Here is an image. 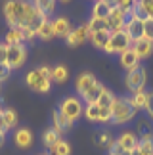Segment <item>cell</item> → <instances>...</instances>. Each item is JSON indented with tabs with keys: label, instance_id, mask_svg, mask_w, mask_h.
I'll return each instance as SVG.
<instances>
[{
	"label": "cell",
	"instance_id": "1",
	"mask_svg": "<svg viewBox=\"0 0 153 155\" xmlns=\"http://www.w3.org/2000/svg\"><path fill=\"white\" fill-rule=\"evenodd\" d=\"M37 14L38 10L31 0H8L4 4V15L6 21L10 23V29L27 27Z\"/></svg>",
	"mask_w": 153,
	"mask_h": 155
},
{
	"label": "cell",
	"instance_id": "2",
	"mask_svg": "<svg viewBox=\"0 0 153 155\" xmlns=\"http://www.w3.org/2000/svg\"><path fill=\"white\" fill-rule=\"evenodd\" d=\"M111 121L117 123V124H122V123H128L130 119L136 115V109L130 105L128 98H115L113 105H111Z\"/></svg>",
	"mask_w": 153,
	"mask_h": 155
},
{
	"label": "cell",
	"instance_id": "3",
	"mask_svg": "<svg viewBox=\"0 0 153 155\" xmlns=\"http://www.w3.org/2000/svg\"><path fill=\"white\" fill-rule=\"evenodd\" d=\"M132 46V40H130V37H128V33L126 31H119V33H111V38H109V42H107V46H105V52L107 54H121L125 52V50H128Z\"/></svg>",
	"mask_w": 153,
	"mask_h": 155
},
{
	"label": "cell",
	"instance_id": "4",
	"mask_svg": "<svg viewBox=\"0 0 153 155\" xmlns=\"http://www.w3.org/2000/svg\"><path fill=\"white\" fill-rule=\"evenodd\" d=\"M145 81H148V73H145V69L142 67V65H138V67H134V69L128 71V75H126V88L132 94H136L140 90H144Z\"/></svg>",
	"mask_w": 153,
	"mask_h": 155
},
{
	"label": "cell",
	"instance_id": "5",
	"mask_svg": "<svg viewBox=\"0 0 153 155\" xmlns=\"http://www.w3.org/2000/svg\"><path fill=\"white\" fill-rule=\"evenodd\" d=\"M25 59H27V48H25V44L8 46V61H6V65H8L10 69L21 67V65L25 63Z\"/></svg>",
	"mask_w": 153,
	"mask_h": 155
},
{
	"label": "cell",
	"instance_id": "6",
	"mask_svg": "<svg viewBox=\"0 0 153 155\" xmlns=\"http://www.w3.org/2000/svg\"><path fill=\"white\" fill-rule=\"evenodd\" d=\"M63 115H65L69 121H76L82 113H84V109H82V104L79 102L76 98H67V100H63V104H61V109H60Z\"/></svg>",
	"mask_w": 153,
	"mask_h": 155
},
{
	"label": "cell",
	"instance_id": "7",
	"mask_svg": "<svg viewBox=\"0 0 153 155\" xmlns=\"http://www.w3.org/2000/svg\"><path fill=\"white\" fill-rule=\"evenodd\" d=\"M27 84L33 88V90H37V92H50V86H52V81L48 79H42L38 73V69H33V71H29L27 73Z\"/></svg>",
	"mask_w": 153,
	"mask_h": 155
},
{
	"label": "cell",
	"instance_id": "8",
	"mask_svg": "<svg viewBox=\"0 0 153 155\" xmlns=\"http://www.w3.org/2000/svg\"><path fill=\"white\" fill-rule=\"evenodd\" d=\"M86 38H90V29H88V23H84V25H80V27L73 29L65 40H67V44H69V46H79V44L84 42Z\"/></svg>",
	"mask_w": 153,
	"mask_h": 155
},
{
	"label": "cell",
	"instance_id": "9",
	"mask_svg": "<svg viewBox=\"0 0 153 155\" xmlns=\"http://www.w3.org/2000/svg\"><path fill=\"white\" fill-rule=\"evenodd\" d=\"M121 65L126 71H130V69H134V67L140 65V56H138V52L134 50V46H130L128 50H125L121 54Z\"/></svg>",
	"mask_w": 153,
	"mask_h": 155
},
{
	"label": "cell",
	"instance_id": "10",
	"mask_svg": "<svg viewBox=\"0 0 153 155\" xmlns=\"http://www.w3.org/2000/svg\"><path fill=\"white\" fill-rule=\"evenodd\" d=\"M117 142H119V146L122 147V151L128 153V155H132L134 151L138 150V138H136V134H132V132H125V134H121Z\"/></svg>",
	"mask_w": 153,
	"mask_h": 155
},
{
	"label": "cell",
	"instance_id": "11",
	"mask_svg": "<svg viewBox=\"0 0 153 155\" xmlns=\"http://www.w3.org/2000/svg\"><path fill=\"white\" fill-rule=\"evenodd\" d=\"M52 27H54L56 37H63V38H67L69 33L73 31V27H71V23H69L67 17H56V19L52 21Z\"/></svg>",
	"mask_w": 153,
	"mask_h": 155
},
{
	"label": "cell",
	"instance_id": "12",
	"mask_svg": "<svg viewBox=\"0 0 153 155\" xmlns=\"http://www.w3.org/2000/svg\"><path fill=\"white\" fill-rule=\"evenodd\" d=\"M96 82H98V81H96V77L86 71V73H82L79 79H76V92H79L80 96H84V94L90 90V88L96 84Z\"/></svg>",
	"mask_w": 153,
	"mask_h": 155
},
{
	"label": "cell",
	"instance_id": "13",
	"mask_svg": "<svg viewBox=\"0 0 153 155\" xmlns=\"http://www.w3.org/2000/svg\"><path fill=\"white\" fill-rule=\"evenodd\" d=\"M126 33L128 37H130L132 44L136 42V40H140L144 37V21H138V19H130L126 23Z\"/></svg>",
	"mask_w": 153,
	"mask_h": 155
},
{
	"label": "cell",
	"instance_id": "14",
	"mask_svg": "<svg viewBox=\"0 0 153 155\" xmlns=\"http://www.w3.org/2000/svg\"><path fill=\"white\" fill-rule=\"evenodd\" d=\"M132 46H134V50L138 52L140 59H144V58H149V56H151V52H153V40L145 38V37H142L140 40H136V42H134Z\"/></svg>",
	"mask_w": 153,
	"mask_h": 155
},
{
	"label": "cell",
	"instance_id": "15",
	"mask_svg": "<svg viewBox=\"0 0 153 155\" xmlns=\"http://www.w3.org/2000/svg\"><path fill=\"white\" fill-rule=\"evenodd\" d=\"M14 142L17 147H29L33 144V132L29 128H17L14 134Z\"/></svg>",
	"mask_w": 153,
	"mask_h": 155
},
{
	"label": "cell",
	"instance_id": "16",
	"mask_svg": "<svg viewBox=\"0 0 153 155\" xmlns=\"http://www.w3.org/2000/svg\"><path fill=\"white\" fill-rule=\"evenodd\" d=\"M109 14H111V6L107 2H103V0H96V4H94V8H92V17L107 21Z\"/></svg>",
	"mask_w": 153,
	"mask_h": 155
},
{
	"label": "cell",
	"instance_id": "17",
	"mask_svg": "<svg viewBox=\"0 0 153 155\" xmlns=\"http://www.w3.org/2000/svg\"><path fill=\"white\" fill-rule=\"evenodd\" d=\"M52 119H54V128L57 130V132H65V130H69L71 128V121L63 115V113L57 109V111H54V115H52Z\"/></svg>",
	"mask_w": 153,
	"mask_h": 155
},
{
	"label": "cell",
	"instance_id": "18",
	"mask_svg": "<svg viewBox=\"0 0 153 155\" xmlns=\"http://www.w3.org/2000/svg\"><path fill=\"white\" fill-rule=\"evenodd\" d=\"M34 6H37V10L42 14L46 19L54 14V8H56V0H33Z\"/></svg>",
	"mask_w": 153,
	"mask_h": 155
},
{
	"label": "cell",
	"instance_id": "19",
	"mask_svg": "<svg viewBox=\"0 0 153 155\" xmlns=\"http://www.w3.org/2000/svg\"><path fill=\"white\" fill-rule=\"evenodd\" d=\"M103 90H105V86H103V84H99V82H96V84H94V86H92L82 98H84V102H86V104H98V100H99V96H102V92H103Z\"/></svg>",
	"mask_w": 153,
	"mask_h": 155
},
{
	"label": "cell",
	"instance_id": "20",
	"mask_svg": "<svg viewBox=\"0 0 153 155\" xmlns=\"http://www.w3.org/2000/svg\"><path fill=\"white\" fill-rule=\"evenodd\" d=\"M109 38H111V31H99V33L90 35V40L96 48H105L107 42H109Z\"/></svg>",
	"mask_w": 153,
	"mask_h": 155
},
{
	"label": "cell",
	"instance_id": "21",
	"mask_svg": "<svg viewBox=\"0 0 153 155\" xmlns=\"http://www.w3.org/2000/svg\"><path fill=\"white\" fill-rule=\"evenodd\" d=\"M128 102H130V105L134 107V109H145V105H148V92H144V90H140L136 92L132 98H128Z\"/></svg>",
	"mask_w": 153,
	"mask_h": 155
},
{
	"label": "cell",
	"instance_id": "22",
	"mask_svg": "<svg viewBox=\"0 0 153 155\" xmlns=\"http://www.w3.org/2000/svg\"><path fill=\"white\" fill-rule=\"evenodd\" d=\"M130 14H132V19H138V21H145L149 19V14L148 10H145V6L140 2V0H136V4L130 8Z\"/></svg>",
	"mask_w": 153,
	"mask_h": 155
},
{
	"label": "cell",
	"instance_id": "23",
	"mask_svg": "<svg viewBox=\"0 0 153 155\" xmlns=\"http://www.w3.org/2000/svg\"><path fill=\"white\" fill-rule=\"evenodd\" d=\"M61 140V132H57L56 128H50V130H46V132L42 134V142H44V146L46 147H54L56 146V142H60Z\"/></svg>",
	"mask_w": 153,
	"mask_h": 155
},
{
	"label": "cell",
	"instance_id": "24",
	"mask_svg": "<svg viewBox=\"0 0 153 155\" xmlns=\"http://www.w3.org/2000/svg\"><path fill=\"white\" fill-rule=\"evenodd\" d=\"M37 37H40L42 40H52V38L56 37V35H54V27H52V21L50 19H46L42 23V27L37 31Z\"/></svg>",
	"mask_w": 153,
	"mask_h": 155
},
{
	"label": "cell",
	"instance_id": "25",
	"mask_svg": "<svg viewBox=\"0 0 153 155\" xmlns=\"http://www.w3.org/2000/svg\"><path fill=\"white\" fill-rule=\"evenodd\" d=\"M69 79V71H67V67L65 65H57V67H54L52 69V81H56V82H65Z\"/></svg>",
	"mask_w": 153,
	"mask_h": 155
},
{
	"label": "cell",
	"instance_id": "26",
	"mask_svg": "<svg viewBox=\"0 0 153 155\" xmlns=\"http://www.w3.org/2000/svg\"><path fill=\"white\" fill-rule=\"evenodd\" d=\"M52 155H71V146H69V142L65 140H60L56 142V146L50 150Z\"/></svg>",
	"mask_w": 153,
	"mask_h": 155
},
{
	"label": "cell",
	"instance_id": "27",
	"mask_svg": "<svg viewBox=\"0 0 153 155\" xmlns=\"http://www.w3.org/2000/svg\"><path fill=\"white\" fill-rule=\"evenodd\" d=\"M88 29H90V35L99 33V31H109V29H107V21H105V19H96V17H92V19L88 21Z\"/></svg>",
	"mask_w": 153,
	"mask_h": 155
},
{
	"label": "cell",
	"instance_id": "28",
	"mask_svg": "<svg viewBox=\"0 0 153 155\" xmlns=\"http://www.w3.org/2000/svg\"><path fill=\"white\" fill-rule=\"evenodd\" d=\"M6 44L8 46H17V44H23V38L17 29H10L8 35H6Z\"/></svg>",
	"mask_w": 153,
	"mask_h": 155
},
{
	"label": "cell",
	"instance_id": "29",
	"mask_svg": "<svg viewBox=\"0 0 153 155\" xmlns=\"http://www.w3.org/2000/svg\"><path fill=\"white\" fill-rule=\"evenodd\" d=\"M113 102H115V96L107 90V88H105V90L102 92V96H99V100H98V105L99 107H109V109H111Z\"/></svg>",
	"mask_w": 153,
	"mask_h": 155
},
{
	"label": "cell",
	"instance_id": "30",
	"mask_svg": "<svg viewBox=\"0 0 153 155\" xmlns=\"http://www.w3.org/2000/svg\"><path fill=\"white\" fill-rule=\"evenodd\" d=\"M84 115H86V119H90V121H98L99 119V105L98 104H86Z\"/></svg>",
	"mask_w": 153,
	"mask_h": 155
},
{
	"label": "cell",
	"instance_id": "31",
	"mask_svg": "<svg viewBox=\"0 0 153 155\" xmlns=\"http://www.w3.org/2000/svg\"><path fill=\"white\" fill-rule=\"evenodd\" d=\"M2 117H4V123H6V127L11 128V127H15V123H17V115H15V111L14 109H4L2 111Z\"/></svg>",
	"mask_w": 153,
	"mask_h": 155
},
{
	"label": "cell",
	"instance_id": "32",
	"mask_svg": "<svg viewBox=\"0 0 153 155\" xmlns=\"http://www.w3.org/2000/svg\"><path fill=\"white\" fill-rule=\"evenodd\" d=\"M144 37L153 40V17H149V19L144 21Z\"/></svg>",
	"mask_w": 153,
	"mask_h": 155
},
{
	"label": "cell",
	"instance_id": "33",
	"mask_svg": "<svg viewBox=\"0 0 153 155\" xmlns=\"http://www.w3.org/2000/svg\"><path fill=\"white\" fill-rule=\"evenodd\" d=\"M111 117L113 115H111L109 107H99V119H98L99 123H107V121H111Z\"/></svg>",
	"mask_w": 153,
	"mask_h": 155
},
{
	"label": "cell",
	"instance_id": "34",
	"mask_svg": "<svg viewBox=\"0 0 153 155\" xmlns=\"http://www.w3.org/2000/svg\"><path fill=\"white\" fill-rule=\"evenodd\" d=\"M134 4H136V0H115V6L122 10H130Z\"/></svg>",
	"mask_w": 153,
	"mask_h": 155
},
{
	"label": "cell",
	"instance_id": "35",
	"mask_svg": "<svg viewBox=\"0 0 153 155\" xmlns=\"http://www.w3.org/2000/svg\"><path fill=\"white\" fill-rule=\"evenodd\" d=\"M8 61V44H0V65H6Z\"/></svg>",
	"mask_w": 153,
	"mask_h": 155
},
{
	"label": "cell",
	"instance_id": "36",
	"mask_svg": "<svg viewBox=\"0 0 153 155\" xmlns=\"http://www.w3.org/2000/svg\"><path fill=\"white\" fill-rule=\"evenodd\" d=\"M99 146H107V147H111V144H113V140H111V136L107 134V132H102L99 134V142H98Z\"/></svg>",
	"mask_w": 153,
	"mask_h": 155
},
{
	"label": "cell",
	"instance_id": "37",
	"mask_svg": "<svg viewBox=\"0 0 153 155\" xmlns=\"http://www.w3.org/2000/svg\"><path fill=\"white\" fill-rule=\"evenodd\" d=\"M38 73H40V77H42V79L52 81V69L48 67V65H42V67H38Z\"/></svg>",
	"mask_w": 153,
	"mask_h": 155
},
{
	"label": "cell",
	"instance_id": "38",
	"mask_svg": "<svg viewBox=\"0 0 153 155\" xmlns=\"http://www.w3.org/2000/svg\"><path fill=\"white\" fill-rule=\"evenodd\" d=\"M109 155H125V151H122V147L119 146V142H113L109 147Z\"/></svg>",
	"mask_w": 153,
	"mask_h": 155
},
{
	"label": "cell",
	"instance_id": "39",
	"mask_svg": "<svg viewBox=\"0 0 153 155\" xmlns=\"http://www.w3.org/2000/svg\"><path fill=\"white\" fill-rule=\"evenodd\" d=\"M10 73H11V69L8 67V65H0V82L8 79V77H10Z\"/></svg>",
	"mask_w": 153,
	"mask_h": 155
},
{
	"label": "cell",
	"instance_id": "40",
	"mask_svg": "<svg viewBox=\"0 0 153 155\" xmlns=\"http://www.w3.org/2000/svg\"><path fill=\"white\" fill-rule=\"evenodd\" d=\"M145 109H148V113L153 117V92L148 94V105H145Z\"/></svg>",
	"mask_w": 153,
	"mask_h": 155
},
{
	"label": "cell",
	"instance_id": "41",
	"mask_svg": "<svg viewBox=\"0 0 153 155\" xmlns=\"http://www.w3.org/2000/svg\"><path fill=\"white\" fill-rule=\"evenodd\" d=\"M2 111H4V109H2ZM8 130H10V128L6 127V123H4V117H2V113H0V132H4V134H6Z\"/></svg>",
	"mask_w": 153,
	"mask_h": 155
},
{
	"label": "cell",
	"instance_id": "42",
	"mask_svg": "<svg viewBox=\"0 0 153 155\" xmlns=\"http://www.w3.org/2000/svg\"><path fill=\"white\" fill-rule=\"evenodd\" d=\"M4 140H6V134H4V132H0V147H2V144H4Z\"/></svg>",
	"mask_w": 153,
	"mask_h": 155
},
{
	"label": "cell",
	"instance_id": "43",
	"mask_svg": "<svg viewBox=\"0 0 153 155\" xmlns=\"http://www.w3.org/2000/svg\"><path fill=\"white\" fill-rule=\"evenodd\" d=\"M61 2H69V0H61Z\"/></svg>",
	"mask_w": 153,
	"mask_h": 155
},
{
	"label": "cell",
	"instance_id": "44",
	"mask_svg": "<svg viewBox=\"0 0 153 155\" xmlns=\"http://www.w3.org/2000/svg\"><path fill=\"white\" fill-rule=\"evenodd\" d=\"M0 113H2V107H0Z\"/></svg>",
	"mask_w": 153,
	"mask_h": 155
},
{
	"label": "cell",
	"instance_id": "45",
	"mask_svg": "<svg viewBox=\"0 0 153 155\" xmlns=\"http://www.w3.org/2000/svg\"><path fill=\"white\" fill-rule=\"evenodd\" d=\"M46 155H52V153H46Z\"/></svg>",
	"mask_w": 153,
	"mask_h": 155
},
{
	"label": "cell",
	"instance_id": "46",
	"mask_svg": "<svg viewBox=\"0 0 153 155\" xmlns=\"http://www.w3.org/2000/svg\"><path fill=\"white\" fill-rule=\"evenodd\" d=\"M125 155H128V153H125Z\"/></svg>",
	"mask_w": 153,
	"mask_h": 155
}]
</instances>
